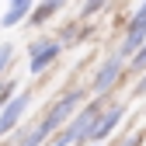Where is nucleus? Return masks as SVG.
<instances>
[{
  "mask_svg": "<svg viewBox=\"0 0 146 146\" xmlns=\"http://www.w3.org/2000/svg\"><path fill=\"white\" fill-rule=\"evenodd\" d=\"M132 66H136V70H143V66H146V42H143V49L136 52V59H132Z\"/></svg>",
  "mask_w": 146,
  "mask_h": 146,
  "instance_id": "nucleus-11",
  "label": "nucleus"
},
{
  "mask_svg": "<svg viewBox=\"0 0 146 146\" xmlns=\"http://www.w3.org/2000/svg\"><path fill=\"white\" fill-rule=\"evenodd\" d=\"M28 14H31V4H28V0H14V4H11V7L4 11L0 25H4V28H14V25H21Z\"/></svg>",
  "mask_w": 146,
  "mask_h": 146,
  "instance_id": "nucleus-8",
  "label": "nucleus"
},
{
  "mask_svg": "<svg viewBox=\"0 0 146 146\" xmlns=\"http://www.w3.org/2000/svg\"><path fill=\"white\" fill-rule=\"evenodd\" d=\"M118 73H122V56L115 52L111 59H104V66L98 70V77L90 80V90H94V94H104V90L115 84V77H118Z\"/></svg>",
  "mask_w": 146,
  "mask_h": 146,
  "instance_id": "nucleus-7",
  "label": "nucleus"
},
{
  "mask_svg": "<svg viewBox=\"0 0 146 146\" xmlns=\"http://www.w3.org/2000/svg\"><path fill=\"white\" fill-rule=\"evenodd\" d=\"M56 11H59V4H38V7H31V21L28 25H45Z\"/></svg>",
  "mask_w": 146,
  "mask_h": 146,
  "instance_id": "nucleus-9",
  "label": "nucleus"
},
{
  "mask_svg": "<svg viewBox=\"0 0 146 146\" xmlns=\"http://www.w3.org/2000/svg\"><path fill=\"white\" fill-rule=\"evenodd\" d=\"M11 52H14L11 45H0V73H4V66L11 63Z\"/></svg>",
  "mask_w": 146,
  "mask_h": 146,
  "instance_id": "nucleus-10",
  "label": "nucleus"
},
{
  "mask_svg": "<svg viewBox=\"0 0 146 146\" xmlns=\"http://www.w3.org/2000/svg\"><path fill=\"white\" fill-rule=\"evenodd\" d=\"M143 38H146V4H139L136 17L129 21V35H125V42H122V49H118V56L125 59L129 52H136V49L143 45Z\"/></svg>",
  "mask_w": 146,
  "mask_h": 146,
  "instance_id": "nucleus-4",
  "label": "nucleus"
},
{
  "mask_svg": "<svg viewBox=\"0 0 146 146\" xmlns=\"http://www.w3.org/2000/svg\"><path fill=\"white\" fill-rule=\"evenodd\" d=\"M101 111H104V108H101L98 101H94V104H87V108H80V111H77V118H73V122H66V125H63V132L52 139V146H73V143H80V139L90 132V125L101 118Z\"/></svg>",
  "mask_w": 146,
  "mask_h": 146,
  "instance_id": "nucleus-1",
  "label": "nucleus"
},
{
  "mask_svg": "<svg viewBox=\"0 0 146 146\" xmlns=\"http://www.w3.org/2000/svg\"><path fill=\"white\" fill-rule=\"evenodd\" d=\"M28 104H31V94H28V90H21V94H14L4 108H0V136L11 132L14 125H17V118L25 115V108H28Z\"/></svg>",
  "mask_w": 146,
  "mask_h": 146,
  "instance_id": "nucleus-3",
  "label": "nucleus"
},
{
  "mask_svg": "<svg viewBox=\"0 0 146 146\" xmlns=\"http://www.w3.org/2000/svg\"><path fill=\"white\" fill-rule=\"evenodd\" d=\"M80 101H84V94H80V90H73V94L59 98L56 104H52V111H49V115L38 122V132H42V136H52V132H56L63 122H70L73 115L80 111Z\"/></svg>",
  "mask_w": 146,
  "mask_h": 146,
  "instance_id": "nucleus-2",
  "label": "nucleus"
},
{
  "mask_svg": "<svg viewBox=\"0 0 146 146\" xmlns=\"http://www.w3.org/2000/svg\"><path fill=\"white\" fill-rule=\"evenodd\" d=\"M118 122H122V108H118V104L104 108V111H101V118L90 125V132H87L84 139H90V143H101V139H108V136H111V129H115Z\"/></svg>",
  "mask_w": 146,
  "mask_h": 146,
  "instance_id": "nucleus-6",
  "label": "nucleus"
},
{
  "mask_svg": "<svg viewBox=\"0 0 146 146\" xmlns=\"http://www.w3.org/2000/svg\"><path fill=\"white\" fill-rule=\"evenodd\" d=\"M59 56V42H52V38H38L31 45V59H28V70L31 73H42L49 63H56Z\"/></svg>",
  "mask_w": 146,
  "mask_h": 146,
  "instance_id": "nucleus-5",
  "label": "nucleus"
},
{
  "mask_svg": "<svg viewBox=\"0 0 146 146\" xmlns=\"http://www.w3.org/2000/svg\"><path fill=\"white\" fill-rule=\"evenodd\" d=\"M125 146H143V136H132V139L125 143Z\"/></svg>",
  "mask_w": 146,
  "mask_h": 146,
  "instance_id": "nucleus-12",
  "label": "nucleus"
},
{
  "mask_svg": "<svg viewBox=\"0 0 146 146\" xmlns=\"http://www.w3.org/2000/svg\"><path fill=\"white\" fill-rule=\"evenodd\" d=\"M136 90H139V94H146V77H143V80L136 84Z\"/></svg>",
  "mask_w": 146,
  "mask_h": 146,
  "instance_id": "nucleus-13",
  "label": "nucleus"
}]
</instances>
